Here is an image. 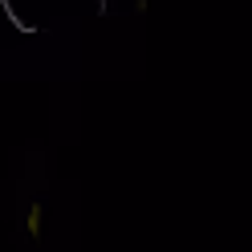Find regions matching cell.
I'll return each mask as SVG.
<instances>
[{"mask_svg": "<svg viewBox=\"0 0 252 252\" xmlns=\"http://www.w3.org/2000/svg\"><path fill=\"white\" fill-rule=\"evenodd\" d=\"M29 232H33V236L41 232V208H33V212H29Z\"/></svg>", "mask_w": 252, "mask_h": 252, "instance_id": "1", "label": "cell"}]
</instances>
